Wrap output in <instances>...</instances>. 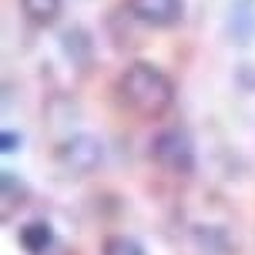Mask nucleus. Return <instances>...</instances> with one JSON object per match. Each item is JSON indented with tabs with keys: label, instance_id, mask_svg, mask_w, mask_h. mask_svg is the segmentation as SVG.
I'll return each instance as SVG.
<instances>
[{
	"label": "nucleus",
	"instance_id": "423d86ee",
	"mask_svg": "<svg viewBox=\"0 0 255 255\" xmlns=\"http://www.w3.org/2000/svg\"><path fill=\"white\" fill-rule=\"evenodd\" d=\"M20 242H24L30 252H44V249H47V242H51V232H47V225L34 222V225H27V229L20 232Z\"/></svg>",
	"mask_w": 255,
	"mask_h": 255
},
{
	"label": "nucleus",
	"instance_id": "7ed1b4c3",
	"mask_svg": "<svg viewBox=\"0 0 255 255\" xmlns=\"http://www.w3.org/2000/svg\"><path fill=\"white\" fill-rule=\"evenodd\" d=\"M57 158H61V165L67 168V171H77V175H81V171L98 168V161H101V144L94 138H88V134H81V138L64 141Z\"/></svg>",
	"mask_w": 255,
	"mask_h": 255
},
{
	"label": "nucleus",
	"instance_id": "39448f33",
	"mask_svg": "<svg viewBox=\"0 0 255 255\" xmlns=\"http://www.w3.org/2000/svg\"><path fill=\"white\" fill-rule=\"evenodd\" d=\"M61 3L64 0H20L24 13L34 20V24H54L57 13H61Z\"/></svg>",
	"mask_w": 255,
	"mask_h": 255
},
{
	"label": "nucleus",
	"instance_id": "6e6552de",
	"mask_svg": "<svg viewBox=\"0 0 255 255\" xmlns=\"http://www.w3.org/2000/svg\"><path fill=\"white\" fill-rule=\"evenodd\" d=\"M13 144H17V134L7 131V134H3V151H13Z\"/></svg>",
	"mask_w": 255,
	"mask_h": 255
},
{
	"label": "nucleus",
	"instance_id": "0eeeda50",
	"mask_svg": "<svg viewBox=\"0 0 255 255\" xmlns=\"http://www.w3.org/2000/svg\"><path fill=\"white\" fill-rule=\"evenodd\" d=\"M104 255H144V252H141V245L131 242V239H108V242H104Z\"/></svg>",
	"mask_w": 255,
	"mask_h": 255
},
{
	"label": "nucleus",
	"instance_id": "20e7f679",
	"mask_svg": "<svg viewBox=\"0 0 255 255\" xmlns=\"http://www.w3.org/2000/svg\"><path fill=\"white\" fill-rule=\"evenodd\" d=\"M131 13L148 27H175L185 13L181 0H131Z\"/></svg>",
	"mask_w": 255,
	"mask_h": 255
},
{
	"label": "nucleus",
	"instance_id": "f03ea898",
	"mask_svg": "<svg viewBox=\"0 0 255 255\" xmlns=\"http://www.w3.org/2000/svg\"><path fill=\"white\" fill-rule=\"evenodd\" d=\"M151 154L154 161L168 171H175V175H188L191 165H195V151H191V141L185 131L178 128H171V131H161L151 144Z\"/></svg>",
	"mask_w": 255,
	"mask_h": 255
},
{
	"label": "nucleus",
	"instance_id": "f257e3e1",
	"mask_svg": "<svg viewBox=\"0 0 255 255\" xmlns=\"http://www.w3.org/2000/svg\"><path fill=\"white\" fill-rule=\"evenodd\" d=\"M118 94H121V101L131 111H138L144 118L165 115L168 108L175 104V84H171V77L161 67L144 64V61L131 64L125 74L118 77Z\"/></svg>",
	"mask_w": 255,
	"mask_h": 255
}]
</instances>
